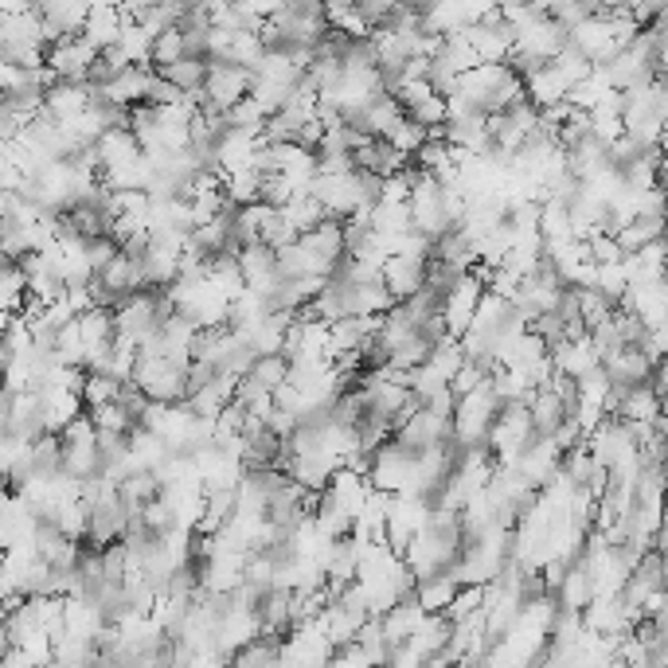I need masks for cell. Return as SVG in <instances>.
<instances>
[{
	"instance_id": "6da1fadb",
	"label": "cell",
	"mask_w": 668,
	"mask_h": 668,
	"mask_svg": "<svg viewBox=\"0 0 668 668\" xmlns=\"http://www.w3.org/2000/svg\"><path fill=\"white\" fill-rule=\"evenodd\" d=\"M504 403L501 395L492 391V375L485 387H477L474 395H465L457 399V410H454V442L462 450H477V445H489V434L497 427V418H501Z\"/></svg>"
},
{
	"instance_id": "7a4b0ae2",
	"label": "cell",
	"mask_w": 668,
	"mask_h": 668,
	"mask_svg": "<svg viewBox=\"0 0 668 668\" xmlns=\"http://www.w3.org/2000/svg\"><path fill=\"white\" fill-rule=\"evenodd\" d=\"M141 391H145L153 403H165V407H180L188 403V368L172 363L168 356H145L141 353L138 375H133Z\"/></svg>"
},
{
	"instance_id": "3957f363",
	"label": "cell",
	"mask_w": 668,
	"mask_h": 668,
	"mask_svg": "<svg viewBox=\"0 0 668 668\" xmlns=\"http://www.w3.org/2000/svg\"><path fill=\"white\" fill-rule=\"evenodd\" d=\"M0 418H4V434L24 438V442H39L47 434L44 422V391H9L0 399Z\"/></svg>"
},
{
	"instance_id": "277c9868",
	"label": "cell",
	"mask_w": 668,
	"mask_h": 668,
	"mask_svg": "<svg viewBox=\"0 0 668 668\" xmlns=\"http://www.w3.org/2000/svg\"><path fill=\"white\" fill-rule=\"evenodd\" d=\"M410 219H415V231L427 235L430 242L445 239L450 231H457L450 212H445V195H442V184L434 177H422L418 188L410 192Z\"/></svg>"
},
{
	"instance_id": "5b68a950",
	"label": "cell",
	"mask_w": 668,
	"mask_h": 668,
	"mask_svg": "<svg viewBox=\"0 0 668 668\" xmlns=\"http://www.w3.org/2000/svg\"><path fill=\"white\" fill-rule=\"evenodd\" d=\"M485 294H489V286H485L477 274H465V278L442 297L445 329H450V336H454V341H465V336H469V329H474L477 309H481Z\"/></svg>"
},
{
	"instance_id": "8992f818",
	"label": "cell",
	"mask_w": 668,
	"mask_h": 668,
	"mask_svg": "<svg viewBox=\"0 0 668 668\" xmlns=\"http://www.w3.org/2000/svg\"><path fill=\"white\" fill-rule=\"evenodd\" d=\"M395 442L410 454H430L438 445H450L454 442V418L450 415H438V410L422 407L407 427L395 430Z\"/></svg>"
},
{
	"instance_id": "52a82bcc",
	"label": "cell",
	"mask_w": 668,
	"mask_h": 668,
	"mask_svg": "<svg viewBox=\"0 0 668 668\" xmlns=\"http://www.w3.org/2000/svg\"><path fill=\"white\" fill-rule=\"evenodd\" d=\"M98 56H103V51H98L86 36H71L47 51V67L56 71L59 83H91Z\"/></svg>"
},
{
	"instance_id": "ba28073f",
	"label": "cell",
	"mask_w": 668,
	"mask_h": 668,
	"mask_svg": "<svg viewBox=\"0 0 668 668\" xmlns=\"http://www.w3.org/2000/svg\"><path fill=\"white\" fill-rule=\"evenodd\" d=\"M239 266H242V278H247V289L266 301L278 297V289L286 286L282 278V266H278V251H270L266 242H254V247H242L239 251Z\"/></svg>"
},
{
	"instance_id": "9c48e42d",
	"label": "cell",
	"mask_w": 668,
	"mask_h": 668,
	"mask_svg": "<svg viewBox=\"0 0 668 668\" xmlns=\"http://www.w3.org/2000/svg\"><path fill=\"white\" fill-rule=\"evenodd\" d=\"M251 86H254V74L239 63H212V74H207V106L215 110H235L242 98H251Z\"/></svg>"
},
{
	"instance_id": "30bf717a",
	"label": "cell",
	"mask_w": 668,
	"mask_h": 668,
	"mask_svg": "<svg viewBox=\"0 0 668 668\" xmlns=\"http://www.w3.org/2000/svg\"><path fill=\"white\" fill-rule=\"evenodd\" d=\"M94 98H98V86L94 83H56L47 91L44 110L51 114L59 126H71V121H79L86 110H91Z\"/></svg>"
},
{
	"instance_id": "8fae6325",
	"label": "cell",
	"mask_w": 668,
	"mask_h": 668,
	"mask_svg": "<svg viewBox=\"0 0 668 668\" xmlns=\"http://www.w3.org/2000/svg\"><path fill=\"white\" fill-rule=\"evenodd\" d=\"M153 67H130L126 74L110 79L106 86H98V98L118 110H133V106H145L148 103V86H153Z\"/></svg>"
},
{
	"instance_id": "7c38bea8",
	"label": "cell",
	"mask_w": 668,
	"mask_h": 668,
	"mask_svg": "<svg viewBox=\"0 0 668 668\" xmlns=\"http://www.w3.org/2000/svg\"><path fill=\"white\" fill-rule=\"evenodd\" d=\"M383 282H387L391 297H395L399 306H407L410 297H418L427 289L430 259H391L387 266H383Z\"/></svg>"
},
{
	"instance_id": "4fadbf2b",
	"label": "cell",
	"mask_w": 668,
	"mask_h": 668,
	"mask_svg": "<svg viewBox=\"0 0 668 668\" xmlns=\"http://www.w3.org/2000/svg\"><path fill=\"white\" fill-rule=\"evenodd\" d=\"M528 415H532V430H536V438H548V442H556L559 430L571 422V407H566L563 399H559L551 387H536L528 399Z\"/></svg>"
},
{
	"instance_id": "5bb4252c",
	"label": "cell",
	"mask_w": 668,
	"mask_h": 668,
	"mask_svg": "<svg viewBox=\"0 0 668 668\" xmlns=\"http://www.w3.org/2000/svg\"><path fill=\"white\" fill-rule=\"evenodd\" d=\"M430 613L418 606V598L410 594V598H403V603H395L387 613H380V622H383V633H387V641L399 649V645H407L410 637L418 633V625L427 622Z\"/></svg>"
},
{
	"instance_id": "9a60e30c",
	"label": "cell",
	"mask_w": 668,
	"mask_h": 668,
	"mask_svg": "<svg viewBox=\"0 0 668 668\" xmlns=\"http://www.w3.org/2000/svg\"><path fill=\"white\" fill-rule=\"evenodd\" d=\"M83 395L71 387H47L44 391V422H47V434H63L71 427L74 418H83Z\"/></svg>"
},
{
	"instance_id": "2e32d148",
	"label": "cell",
	"mask_w": 668,
	"mask_h": 668,
	"mask_svg": "<svg viewBox=\"0 0 668 668\" xmlns=\"http://www.w3.org/2000/svg\"><path fill=\"white\" fill-rule=\"evenodd\" d=\"M235 391H239V380H235V375H223V371H219V375H215V380L207 383L204 391H195V395L184 403V407L192 410V415L219 422L223 410H227V407L235 403Z\"/></svg>"
},
{
	"instance_id": "e0dca14e",
	"label": "cell",
	"mask_w": 668,
	"mask_h": 668,
	"mask_svg": "<svg viewBox=\"0 0 668 668\" xmlns=\"http://www.w3.org/2000/svg\"><path fill=\"white\" fill-rule=\"evenodd\" d=\"M126 32V20H121V4H91V20H86L83 36L91 39L98 51L114 47Z\"/></svg>"
},
{
	"instance_id": "ac0fdd59",
	"label": "cell",
	"mask_w": 668,
	"mask_h": 668,
	"mask_svg": "<svg viewBox=\"0 0 668 668\" xmlns=\"http://www.w3.org/2000/svg\"><path fill=\"white\" fill-rule=\"evenodd\" d=\"M118 492H121V504L138 516L145 504H153V501H160V497H165V485H160V477L153 474V469H138V474H130L126 481L118 485Z\"/></svg>"
},
{
	"instance_id": "d6986e66",
	"label": "cell",
	"mask_w": 668,
	"mask_h": 668,
	"mask_svg": "<svg viewBox=\"0 0 668 668\" xmlns=\"http://www.w3.org/2000/svg\"><path fill=\"white\" fill-rule=\"evenodd\" d=\"M457 594H462V583H457L454 571H450V575L427 578V583H418V586H415L418 606H422L427 613H445L450 606H454Z\"/></svg>"
},
{
	"instance_id": "ffe728a7",
	"label": "cell",
	"mask_w": 668,
	"mask_h": 668,
	"mask_svg": "<svg viewBox=\"0 0 668 668\" xmlns=\"http://www.w3.org/2000/svg\"><path fill=\"white\" fill-rule=\"evenodd\" d=\"M434 262H445V266L462 270V274H474V270L481 266V259H477V247L465 239L462 231H450L445 239L434 242Z\"/></svg>"
},
{
	"instance_id": "44dd1931",
	"label": "cell",
	"mask_w": 668,
	"mask_h": 668,
	"mask_svg": "<svg viewBox=\"0 0 668 668\" xmlns=\"http://www.w3.org/2000/svg\"><path fill=\"white\" fill-rule=\"evenodd\" d=\"M289 375H294V360H289L286 353H278V356H259L247 380H251L254 387L270 391V395H278V391L289 383Z\"/></svg>"
},
{
	"instance_id": "7402d4cb",
	"label": "cell",
	"mask_w": 668,
	"mask_h": 668,
	"mask_svg": "<svg viewBox=\"0 0 668 668\" xmlns=\"http://www.w3.org/2000/svg\"><path fill=\"white\" fill-rule=\"evenodd\" d=\"M325 12H329V28H333L336 36H344V39H371V28H368V20H363L360 4L344 0V4H325Z\"/></svg>"
},
{
	"instance_id": "603a6c76",
	"label": "cell",
	"mask_w": 668,
	"mask_h": 668,
	"mask_svg": "<svg viewBox=\"0 0 668 668\" xmlns=\"http://www.w3.org/2000/svg\"><path fill=\"white\" fill-rule=\"evenodd\" d=\"M121 391H126V383H118L106 371H86L79 395H83L86 410H98V407H110V403H121Z\"/></svg>"
},
{
	"instance_id": "cb8c5ba5",
	"label": "cell",
	"mask_w": 668,
	"mask_h": 668,
	"mask_svg": "<svg viewBox=\"0 0 668 668\" xmlns=\"http://www.w3.org/2000/svg\"><path fill=\"white\" fill-rule=\"evenodd\" d=\"M130 454H133V462H138V469H153V474H157L160 465L172 457V450H168L157 434H148L145 427H138L130 434Z\"/></svg>"
},
{
	"instance_id": "d4e9b609",
	"label": "cell",
	"mask_w": 668,
	"mask_h": 668,
	"mask_svg": "<svg viewBox=\"0 0 668 668\" xmlns=\"http://www.w3.org/2000/svg\"><path fill=\"white\" fill-rule=\"evenodd\" d=\"M188 59V36L180 28H168L153 39V56H148V67L153 71H168V67H177Z\"/></svg>"
},
{
	"instance_id": "484cf974",
	"label": "cell",
	"mask_w": 668,
	"mask_h": 668,
	"mask_svg": "<svg viewBox=\"0 0 668 668\" xmlns=\"http://www.w3.org/2000/svg\"><path fill=\"white\" fill-rule=\"evenodd\" d=\"M0 282H4V313L9 317H20L24 313V306H28V270L20 266V262H4V274H0Z\"/></svg>"
},
{
	"instance_id": "4316f807",
	"label": "cell",
	"mask_w": 668,
	"mask_h": 668,
	"mask_svg": "<svg viewBox=\"0 0 668 668\" xmlns=\"http://www.w3.org/2000/svg\"><path fill=\"white\" fill-rule=\"evenodd\" d=\"M86 415L94 418V430H98V434L130 438L133 430H138V418L121 407V403H110V407H98V410H86Z\"/></svg>"
},
{
	"instance_id": "83f0119b",
	"label": "cell",
	"mask_w": 668,
	"mask_h": 668,
	"mask_svg": "<svg viewBox=\"0 0 668 668\" xmlns=\"http://www.w3.org/2000/svg\"><path fill=\"white\" fill-rule=\"evenodd\" d=\"M286 219L297 227V235H313L317 227L329 219V212L321 207V200H317V195H297L294 204L286 207Z\"/></svg>"
},
{
	"instance_id": "f1b7e54d",
	"label": "cell",
	"mask_w": 668,
	"mask_h": 668,
	"mask_svg": "<svg viewBox=\"0 0 668 668\" xmlns=\"http://www.w3.org/2000/svg\"><path fill=\"white\" fill-rule=\"evenodd\" d=\"M387 141H391L395 148H399L403 157L415 160L418 153H422V145L430 141V130H422V126H418L415 118H399V121H395V130L387 133Z\"/></svg>"
},
{
	"instance_id": "f546056e",
	"label": "cell",
	"mask_w": 668,
	"mask_h": 668,
	"mask_svg": "<svg viewBox=\"0 0 668 668\" xmlns=\"http://www.w3.org/2000/svg\"><path fill=\"white\" fill-rule=\"evenodd\" d=\"M138 520L145 524L153 536H168V532H177L180 528V516H177V509L160 497V501H153V504H145V509L138 512Z\"/></svg>"
},
{
	"instance_id": "4dcf8cb0",
	"label": "cell",
	"mask_w": 668,
	"mask_h": 668,
	"mask_svg": "<svg viewBox=\"0 0 668 668\" xmlns=\"http://www.w3.org/2000/svg\"><path fill=\"white\" fill-rule=\"evenodd\" d=\"M118 254H121V247L110 239V235H106V239H94V242H86V262H91V270H94V274H103V270L110 266V262L118 259Z\"/></svg>"
},
{
	"instance_id": "1f68e13d",
	"label": "cell",
	"mask_w": 668,
	"mask_h": 668,
	"mask_svg": "<svg viewBox=\"0 0 668 668\" xmlns=\"http://www.w3.org/2000/svg\"><path fill=\"white\" fill-rule=\"evenodd\" d=\"M4 668H36V665H32V660L24 657L20 649H9V653H4Z\"/></svg>"
},
{
	"instance_id": "d6a6232c",
	"label": "cell",
	"mask_w": 668,
	"mask_h": 668,
	"mask_svg": "<svg viewBox=\"0 0 668 668\" xmlns=\"http://www.w3.org/2000/svg\"><path fill=\"white\" fill-rule=\"evenodd\" d=\"M44 668H71V665H63V660H51V665H44Z\"/></svg>"
}]
</instances>
